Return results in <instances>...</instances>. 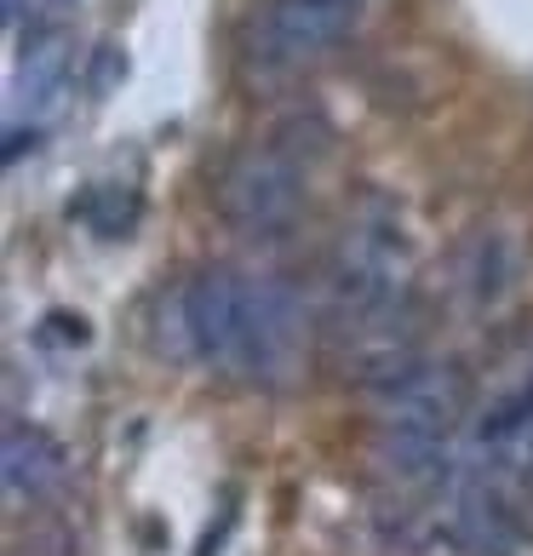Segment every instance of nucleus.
Returning <instances> with one entry per match:
<instances>
[{
  "instance_id": "obj_4",
  "label": "nucleus",
  "mask_w": 533,
  "mask_h": 556,
  "mask_svg": "<svg viewBox=\"0 0 533 556\" xmlns=\"http://www.w3.org/2000/svg\"><path fill=\"white\" fill-rule=\"evenodd\" d=\"M304 201V155L281 138L248 143L218 178V213L248 236H276Z\"/></svg>"
},
{
  "instance_id": "obj_7",
  "label": "nucleus",
  "mask_w": 533,
  "mask_h": 556,
  "mask_svg": "<svg viewBox=\"0 0 533 556\" xmlns=\"http://www.w3.org/2000/svg\"><path fill=\"white\" fill-rule=\"evenodd\" d=\"M64 80H69V40L64 35H40L35 47L24 52V64H17V98L52 104Z\"/></svg>"
},
{
  "instance_id": "obj_5",
  "label": "nucleus",
  "mask_w": 533,
  "mask_h": 556,
  "mask_svg": "<svg viewBox=\"0 0 533 556\" xmlns=\"http://www.w3.org/2000/svg\"><path fill=\"white\" fill-rule=\"evenodd\" d=\"M477 453H482L487 470H499V477L533 482V384H522L517 396H505L494 414H482Z\"/></svg>"
},
{
  "instance_id": "obj_8",
  "label": "nucleus",
  "mask_w": 533,
  "mask_h": 556,
  "mask_svg": "<svg viewBox=\"0 0 533 556\" xmlns=\"http://www.w3.org/2000/svg\"><path fill=\"white\" fill-rule=\"evenodd\" d=\"M138 190H120V184H92L87 195L75 201V213H80V224L87 230H98V236H132V224H138Z\"/></svg>"
},
{
  "instance_id": "obj_1",
  "label": "nucleus",
  "mask_w": 533,
  "mask_h": 556,
  "mask_svg": "<svg viewBox=\"0 0 533 556\" xmlns=\"http://www.w3.org/2000/svg\"><path fill=\"white\" fill-rule=\"evenodd\" d=\"M178 333L183 350L224 379L287 384L304 367V304L293 287L270 276L201 270L178 293Z\"/></svg>"
},
{
  "instance_id": "obj_6",
  "label": "nucleus",
  "mask_w": 533,
  "mask_h": 556,
  "mask_svg": "<svg viewBox=\"0 0 533 556\" xmlns=\"http://www.w3.org/2000/svg\"><path fill=\"white\" fill-rule=\"evenodd\" d=\"M0 477H7V500L12 505L40 500V493L64 477V447H58L40 425H7V442H0Z\"/></svg>"
},
{
  "instance_id": "obj_2",
  "label": "nucleus",
  "mask_w": 533,
  "mask_h": 556,
  "mask_svg": "<svg viewBox=\"0 0 533 556\" xmlns=\"http://www.w3.org/2000/svg\"><path fill=\"white\" fill-rule=\"evenodd\" d=\"M327 293H333V316L356 333L407 316V247L396 218L344 224L333 270H327Z\"/></svg>"
},
{
  "instance_id": "obj_9",
  "label": "nucleus",
  "mask_w": 533,
  "mask_h": 556,
  "mask_svg": "<svg viewBox=\"0 0 533 556\" xmlns=\"http://www.w3.org/2000/svg\"><path fill=\"white\" fill-rule=\"evenodd\" d=\"M24 12L35 17V0H7V29H24Z\"/></svg>"
},
{
  "instance_id": "obj_3",
  "label": "nucleus",
  "mask_w": 533,
  "mask_h": 556,
  "mask_svg": "<svg viewBox=\"0 0 533 556\" xmlns=\"http://www.w3.org/2000/svg\"><path fill=\"white\" fill-rule=\"evenodd\" d=\"M361 24V0H258L248 58L258 75H299L333 58Z\"/></svg>"
}]
</instances>
